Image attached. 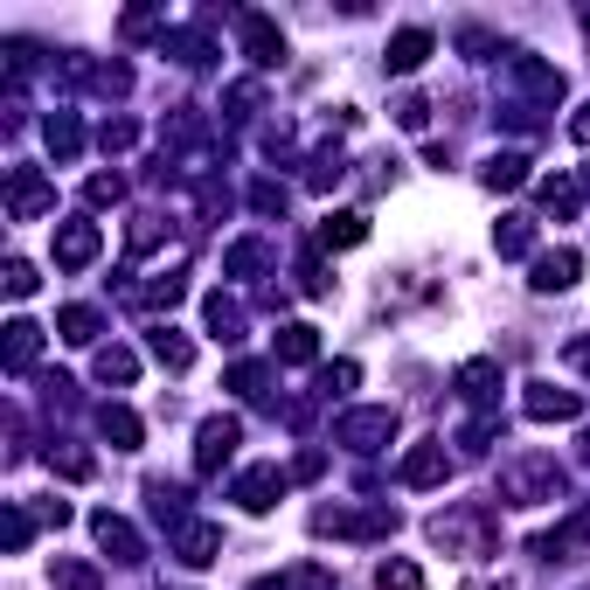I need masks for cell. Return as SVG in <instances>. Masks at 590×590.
<instances>
[{"mask_svg":"<svg viewBox=\"0 0 590 590\" xmlns=\"http://www.w3.org/2000/svg\"><path fill=\"white\" fill-rule=\"evenodd\" d=\"M0 542H8V549H28V514H22V507L0 514Z\"/></svg>","mask_w":590,"mask_h":590,"instance_id":"cell-34","label":"cell"},{"mask_svg":"<svg viewBox=\"0 0 590 590\" xmlns=\"http://www.w3.org/2000/svg\"><path fill=\"white\" fill-rule=\"evenodd\" d=\"M445 472H451V459H445V445H417L404 466H396V480L404 486H445Z\"/></svg>","mask_w":590,"mask_h":590,"instance_id":"cell-9","label":"cell"},{"mask_svg":"<svg viewBox=\"0 0 590 590\" xmlns=\"http://www.w3.org/2000/svg\"><path fill=\"white\" fill-rule=\"evenodd\" d=\"M493 243H501V257H521L535 243V230H528V216H507V230H493Z\"/></svg>","mask_w":590,"mask_h":590,"instance_id":"cell-27","label":"cell"},{"mask_svg":"<svg viewBox=\"0 0 590 590\" xmlns=\"http://www.w3.org/2000/svg\"><path fill=\"white\" fill-rule=\"evenodd\" d=\"M313 354H320L313 327H278V361H313Z\"/></svg>","mask_w":590,"mask_h":590,"instance_id":"cell-25","label":"cell"},{"mask_svg":"<svg viewBox=\"0 0 590 590\" xmlns=\"http://www.w3.org/2000/svg\"><path fill=\"white\" fill-rule=\"evenodd\" d=\"M577 549H590V507H583L569 528H556V535H542V542H535V556H542V563H569Z\"/></svg>","mask_w":590,"mask_h":590,"instance_id":"cell-12","label":"cell"},{"mask_svg":"<svg viewBox=\"0 0 590 590\" xmlns=\"http://www.w3.org/2000/svg\"><path fill=\"white\" fill-rule=\"evenodd\" d=\"M91 535L105 542V556H111V563H140V556H146V549H140V528H132L125 514H111V507H105V514H91Z\"/></svg>","mask_w":590,"mask_h":590,"instance_id":"cell-3","label":"cell"},{"mask_svg":"<svg viewBox=\"0 0 590 590\" xmlns=\"http://www.w3.org/2000/svg\"><path fill=\"white\" fill-rule=\"evenodd\" d=\"M480 181H486V188H501V195H507V188H521V181H528V160H521V154H493Z\"/></svg>","mask_w":590,"mask_h":590,"instance_id":"cell-23","label":"cell"},{"mask_svg":"<svg viewBox=\"0 0 590 590\" xmlns=\"http://www.w3.org/2000/svg\"><path fill=\"white\" fill-rule=\"evenodd\" d=\"M208 327H216V340H237V306H230V299H208Z\"/></svg>","mask_w":590,"mask_h":590,"instance_id":"cell-31","label":"cell"},{"mask_svg":"<svg viewBox=\"0 0 590 590\" xmlns=\"http://www.w3.org/2000/svg\"><path fill=\"white\" fill-rule=\"evenodd\" d=\"M528 417H535V424H569V417H583V396L556 389V383H535L528 389Z\"/></svg>","mask_w":590,"mask_h":590,"instance_id":"cell-6","label":"cell"},{"mask_svg":"<svg viewBox=\"0 0 590 590\" xmlns=\"http://www.w3.org/2000/svg\"><path fill=\"white\" fill-rule=\"evenodd\" d=\"M361 237H369V216H354V208H340V216L320 222V243H327V251H354Z\"/></svg>","mask_w":590,"mask_h":590,"instance_id":"cell-18","label":"cell"},{"mask_svg":"<svg viewBox=\"0 0 590 590\" xmlns=\"http://www.w3.org/2000/svg\"><path fill=\"white\" fill-rule=\"evenodd\" d=\"M56 583H63V590H98V569H91V563H63V569H56Z\"/></svg>","mask_w":590,"mask_h":590,"instance_id":"cell-35","label":"cell"},{"mask_svg":"<svg viewBox=\"0 0 590 590\" xmlns=\"http://www.w3.org/2000/svg\"><path fill=\"white\" fill-rule=\"evenodd\" d=\"M577 202H583V188L569 181V174H556V181H542V208L549 216H577Z\"/></svg>","mask_w":590,"mask_h":590,"instance_id":"cell-24","label":"cell"},{"mask_svg":"<svg viewBox=\"0 0 590 590\" xmlns=\"http://www.w3.org/2000/svg\"><path fill=\"white\" fill-rule=\"evenodd\" d=\"M396 528V514H320V535H389Z\"/></svg>","mask_w":590,"mask_h":590,"instance_id":"cell-14","label":"cell"},{"mask_svg":"<svg viewBox=\"0 0 590 590\" xmlns=\"http://www.w3.org/2000/svg\"><path fill=\"white\" fill-rule=\"evenodd\" d=\"M35 354H43V327H35V320H14L8 327V375H28Z\"/></svg>","mask_w":590,"mask_h":590,"instance_id":"cell-15","label":"cell"},{"mask_svg":"<svg viewBox=\"0 0 590 590\" xmlns=\"http://www.w3.org/2000/svg\"><path fill=\"white\" fill-rule=\"evenodd\" d=\"M56 334H63L70 348H91V340H98V313H91V306H63V313H56Z\"/></svg>","mask_w":590,"mask_h":590,"instance_id":"cell-21","label":"cell"},{"mask_svg":"<svg viewBox=\"0 0 590 590\" xmlns=\"http://www.w3.org/2000/svg\"><path fill=\"white\" fill-rule=\"evenodd\" d=\"M98 375H105V383H132V375H140V361H132L125 348H105V354H98Z\"/></svg>","mask_w":590,"mask_h":590,"instance_id":"cell-28","label":"cell"},{"mask_svg":"<svg viewBox=\"0 0 590 590\" xmlns=\"http://www.w3.org/2000/svg\"><path fill=\"white\" fill-rule=\"evenodd\" d=\"M569 140H577V146H590V105L577 111V119H569Z\"/></svg>","mask_w":590,"mask_h":590,"instance_id":"cell-42","label":"cell"},{"mask_svg":"<svg viewBox=\"0 0 590 590\" xmlns=\"http://www.w3.org/2000/svg\"><path fill=\"white\" fill-rule=\"evenodd\" d=\"M556 486H563L556 459H521V466H507V472H501V493H507L514 507H535V501H556Z\"/></svg>","mask_w":590,"mask_h":590,"instance_id":"cell-1","label":"cell"},{"mask_svg":"<svg viewBox=\"0 0 590 590\" xmlns=\"http://www.w3.org/2000/svg\"><path fill=\"white\" fill-rule=\"evenodd\" d=\"M216 549H222V528H208V521H181V535H174V556L181 563H216Z\"/></svg>","mask_w":590,"mask_h":590,"instance_id":"cell-11","label":"cell"},{"mask_svg":"<svg viewBox=\"0 0 590 590\" xmlns=\"http://www.w3.org/2000/svg\"><path fill=\"white\" fill-rule=\"evenodd\" d=\"M91 257H98V222H63V230H56V264H63V272H84Z\"/></svg>","mask_w":590,"mask_h":590,"instance_id":"cell-7","label":"cell"},{"mask_svg":"<svg viewBox=\"0 0 590 590\" xmlns=\"http://www.w3.org/2000/svg\"><path fill=\"white\" fill-rule=\"evenodd\" d=\"M49 202H56V188L35 174V167H14V181H8V208H14V222H35Z\"/></svg>","mask_w":590,"mask_h":590,"instance_id":"cell-5","label":"cell"},{"mask_svg":"<svg viewBox=\"0 0 590 590\" xmlns=\"http://www.w3.org/2000/svg\"><path fill=\"white\" fill-rule=\"evenodd\" d=\"M154 354H160V369H174V375L188 369V361H195V348H188L174 327H160V334H154Z\"/></svg>","mask_w":590,"mask_h":590,"instance_id":"cell-26","label":"cell"},{"mask_svg":"<svg viewBox=\"0 0 590 590\" xmlns=\"http://www.w3.org/2000/svg\"><path fill=\"white\" fill-rule=\"evenodd\" d=\"M278 493H285V472H278V466H251V472L237 480V501L251 507V514H272Z\"/></svg>","mask_w":590,"mask_h":590,"instance_id":"cell-8","label":"cell"},{"mask_svg":"<svg viewBox=\"0 0 590 590\" xmlns=\"http://www.w3.org/2000/svg\"><path fill=\"white\" fill-rule=\"evenodd\" d=\"M237 437H243V424H237V417H208V424H202V437H195V472H216V466L237 451Z\"/></svg>","mask_w":590,"mask_h":590,"instance_id":"cell-4","label":"cell"},{"mask_svg":"<svg viewBox=\"0 0 590 590\" xmlns=\"http://www.w3.org/2000/svg\"><path fill=\"white\" fill-rule=\"evenodd\" d=\"M243 49H251V63H264V70L285 63V35L264 22V14H243Z\"/></svg>","mask_w":590,"mask_h":590,"instance_id":"cell-13","label":"cell"},{"mask_svg":"<svg viewBox=\"0 0 590 590\" xmlns=\"http://www.w3.org/2000/svg\"><path fill=\"white\" fill-rule=\"evenodd\" d=\"M354 383H361V369H354V361H334V369L320 375V389H327V396H334V389H354Z\"/></svg>","mask_w":590,"mask_h":590,"instance_id":"cell-37","label":"cell"},{"mask_svg":"<svg viewBox=\"0 0 590 590\" xmlns=\"http://www.w3.org/2000/svg\"><path fill=\"white\" fill-rule=\"evenodd\" d=\"M105 146H111V154H125V146H132V125L111 119V125H105Z\"/></svg>","mask_w":590,"mask_h":590,"instance_id":"cell-40","label":"cell"},{"mask_svg":"<svg viewBox=\"0 0 590 590\" xmlns=\"http://www.w3.org/2000/svg\"><path fill=\"white\" fill-rule=\"evenodd\" d=\"M257 264H264V243H237V251H230V272H237V278L257 272Z\"/></svg>","mask_w":590,"mask_h":590,"instance_id":"cell-38","label":"cell"},{"mask_svg":"<svg viewBox=\"0 0 590 590\" xmlns=\"http://www.w3.org/2000/svg\"><path fill=\"white\" fill-rule=\"evenodd\" d=\"M119 195H125L119 174H91V181H84V202H91V208H105V202H119Z\"/></svg>","mask_w":590,"mask_h":590,"instance_id":"cell-30","label":"cell"},{"mask_svg":"<svg viewBox=\"0 0 590 590\" xmlns=\"http://www.w3.org/2000/svg\"><path fill=\"white\" fill-rule=\"evenodd\" d=\"M424 111H431V105H424V98H404V105H396V119H404V125H410V132H417V125H424Z\"/></svg>","mask_w":590,"mask_h":590,"instance_id":"cell-41","label":"cell"},{"mask_svg":"<svg viewBox=\"0 0 590 590\" xmlns=\"http://www.w3.org/2000/svg\"><path fill=\"white\" fill-rule=\"evenodd\" d=\"M35 285H43V278H35V264H22V257H8V299H28V292H35Z\"/></svg>","mask_w":590,"mask_h":590,"instance_id":"cell-32","label":"cell"},{"mask_svg":"<svg viewBox=\"0 0 590 590\" xmlns=\"http://www.w3.org/2000/svg\"><path fill=\"white\" fill-rule=\"evenodd\" d=\"M181 292H188V285H181V278H154V285H146V292H140V299H146V306H174V299H181Z\"/></svg>","mask_w":590,"mask_h":590,"instance_id":"cell-36","label":"cell"},{"mask_svg":"<svg viewBox=\"0 0 590 590\" xmlns=\"http://www.w3.org/2000/svg\"><path fill=\"white\" fill-rule=\"evenodd\" d=\"M43 140H49V154H56V160H77V146H84V125L70 119V111H56V119L43 125Z\"/></svg>","mask_w":590,"mask_h":590,"instance_id":"cell-20","label":"cell"},{"mask_svg":"<svg viewBox=\"0 0 590 590\" xmlns=\"http://www.w3.org/2000/svg\"><path fill=\"white\" fill-rule=\"evenodd\" d=\"M451 389H459L466 404H486V396L501 389V361H466V369L451 375Z\"/></svg>","mask_w":590,"mask_h":590,"instance_id":"cell-17","label":"cell"},{"mask_svg":"<svg viewBox=\"0 0 590 590\" xmlns=\"http://www.w3.org/2000/svg\"><path fill=\"white\" fill-rule=\"evenodd\" d=\"M334 437H340V445H354V451H375V445H389V437H396V410H348Z\"/></svg>","mask_w":590,"mask_h":590,"instance_id":"cell-2","label":"cell"},{"mask_svg":"<svg viewBox=\"0 0 590 590\" xmlns=\"http://www.w3.org/2000/svg\"><path fill=\"white\" fill-rule=\"evenodd\" d=\"M569 361H583V369H590V340H577V348H569Z\"/></svg>","mask_w":590,"mask_h":590,"instance_id":"cell-43","label":"cell"},{"mask_svg":"<svg viewBox=\"0 0 590 590\" xmlns=\"http://www.w3.org/2000/svg\"><path fill=\"white\" fill-rule=\"evenodd\" d=\"M583 28H590V14H583Z\"/></svg>","mask_w":590,"mask_h":590,"instance_id":"cell-44","label":"cell"},{"mask_svg":"<svg viewBox=\"0 0 590 590\" xmlns=\"http://www.w3.org/2000/svg\"><path fill=\"white\" fill-rule=\"evenodd\" d=\"M299 285H306V292H327V264L306 257V264H299Z\"/></svg>","mask_w":590,"mask_h":590,"instance_id":"cell-39","label":"cell"},{"mask_svg":"<svg viewBox=\"0 0 590 590\" xmlns=\"http://www.w3.org/2000/svg\"><path fill=\"white\" fill-rule=\"evenodd\" d=\"M230 389H237V396H264V369H257V361H237V369H230Z\"/></svg>","mask_w":590,"mask_h":590,"instance_id":"cell-33","label":"cell"},{"mask_svg":"<svg viewBox=\"0 0 590 590\" xmlns=\"http://www.w3.org/2000/svg\"><path fill=\"white\" fill-rule=\"evenodd\" d=\"M49 466L63 472V480H91V472H98V459H91V451H49Z\"/></svg>","mask_w":590,"mask_h":590,"instance_id":"cell-29","label":"cell"},{"mask_svg":"<svg viewBox=\"0 0 590 590\" xmlns=\"http://www.w3.org/2000/svg\"><path fill=\"white\" fill-rule=\"evenodd\" d=\"M424 56H431V28H404V35L389 43V70H396V77H410Z\"/></svg>","mask_w":590,"mask_h":590,"instance_id":"cell-19","label":"cell"},{"mask_svg":"<svg viewBox=\"0 0 590 590\" xmlns=\"http://www.w3.org/2000/svg\"><path fill=\"white\" fill-rule=\"evenodd\" d=\"M577 272H583V257L577 251H549V257H535V292H569V285H577Z\"/></svg>","mask_w":590,"mask_h":590,"instance_id":"cell-10","label":"cell"},{"mask_svg":"<svg viewBox=\"0 0 590 590\" xmlns=\"http://www.w3.org/2000/svg\"><path fill=\"white\" fill-rule=\"evenodd\" d=\"M375 590H424V569H417L410 556H389L383 569H375Z\"/></svg>","mask_w":590,"mask_h":590,"instance_id":"cell-22","label":"cell"},{"mask_svg":"<svg viewBox=\"0 0 590 590\" xmlns=\"http://www.w3.org/2000/svg\"><path fill=\"white\" fill-rule=\"evenodd\" d=\"M98 431L111 437V451H140V437H146L140 417H132L125 404H105V410H98Z\"/></svg>","mask_w":590,"mask_h":590,"instance_id":"cell-16","label":"cell"}]
</instances>
